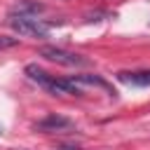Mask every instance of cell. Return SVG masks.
<instances>
[{
	"label": "cell",
	"instance_id": "cell-1",
	"mask_svg": "<svg viewBox=\"0 0 150 150\" xmlns=\"http://www.w3.org/2000/svg\"><path fill=\"white\" fill-rule=\"evenodd\" d=\"M38 54L45 56L47 61H54V63H61V66H68V68H87V66H91V61L87 56L75 54V52H68V49H61V47H54V45L40 47Z\"/></svg>",
	"mask_w": 150,
	"mask_h": 150
},
{
	"label": "cell",
	"instance_id": "cell-2",
	"mask_svg": "<svg viewBox=\"0 0 150 150\" xmlns=\"http://www.w3.org/2000/svg\"><path fill=\"white\" fill-rule=\"evenodd\" d=\"M9 26L14 33L19 35H28V38H47L49 35V26L54 23H47L38 16H9Z\"/></svg>",
	"mask_w": 150,
	"mask_h": 150
},
{
	"label": "cell",
	"instance_id": "cell-3",
	"mask_svg": "<svg viewBox=\"0 0 150 150\" xmlns=\"http://www.w3.org/2000/svg\"><path fill=\"white\" fill-rule=\"evenodd\" d=\"M35 131H42V134H73L75 131V122L66 115H56V112H49L45 115L42 120H38L33 124Z\"/></svg>",
	"mask_w": 150,
	"mask_h": 150
},
{
	"label": "cell",
	"instance_id": "cell-4",
	"mask_svg": "<svg viewBox=\"0 0 150 150\" xmlns=\"http://www.w3.org/2000/svg\"><path fill=\"white\" fill-rule=\"evenodd\" d=\"M73 82H77L80 87H98V89H103L110 98H115L117 96V91L101 77V75H94V73H87V75H73Z\"/></svg>",
	"mask_w": 150,
	"mask_h": 150
},
{
	"label": "cell",
	"instance_id": "cell-5",
	"mask_svg": "<svg viewBox=\"0 0 150 150\" xmlns=\"http://www.w3.org/2000/svg\"><path fill=\"white\" fill-rule=\"evenodd\" d=\"M117 80L131 87H150V68L148 70H120Z\"/></svg>",
	"mask_w": 150,
	"mask_h": 150
},
{
	"label": "cell",
	"instance_id": "cell-6",
	"mask_svg": "<svg viewBox=\"0 0 150 150\" xmlns=\"http://www.w3.org/2000/svg\"><path fill=\"white\" fill-rule=\"evenodd\" d=\"M26 75H28L33 82H38L40 87H45L47 91H52V87H54V82H56V77L49 75L47 70H42L38 63H28V66H26Z\"/></svg>",
	"mask_w": 150,
	"mask_h": 150
},
{
	"label": "cell",
	"instance_id": "cell-7",
	"mask_svg": "<svg viewBox=\"0 0 150 150\" xmlns=\"http://www.w3.org/2000/svg\"><path fill=\"white\" fill-rule=\"evenodd\" d=\"M40 12H45V5H42V2L21 0V2H16V5L9 9V16H38Z\"/></svg>",
	"mask_w": 150,
	"mask_h": 150
},
{
	"label": "cell",
	"instance_id": "cell-8",
	"mask_svg": "<svg viewBox=\"0 0 150 150\" xmlns=\"http://www.w3.org/2000/svg\"><path fill=\"white\" fill-rule=\"evenodd\" d=\"M110 16V12H105V9H94V12H89L87 16H84V21L87 23H94V21H103V19H108Z\"/></svg>",
	"mask_w": 150,
	"mask_h": 150
},
{
	"label": "cell",
	"instance_id": "cell-9",
	"mask_svg": "<svg viewBox=\"0 0 150 150\" xmlns=\"http://www.w3.org/2000/svg\"><path fill=\"white\" fill-rule=\"evenodd\" d=\"M19 45V38H12V35H0V52L2 49H9V47H16Z\"/></svg>",
	"mask_w": 150,
	"mask_h": 150
},
{
	"label": "cell",
	"instance_id": "cell-10",
	"mask_svg": "<svg viewBox=\"0 0 150 150\" xmlns=\"http://www.w3.org/2000/svg\"><path fill=\"white\" fill-rule=\"evenodd\" d=\"M54 150H80L77 145H73V143H59Z\"/></svg>",
	"mask_w": 150,
	"mask_h": 150
},
{
	"label": "cell",
	"instance_id": "cell-11",
	"mask_svg": "<svg viewBox=\"0 0 150 150\" xmlns=\"http://www.w3.org/2000/svg\"><path fill=\"white\" fill-rule=\"evenodd\" d=\"M0 134H2V131H0Z\"/></svg>",
	"mask_w": 150,
	"mask_h": 150
}]
</instances>
